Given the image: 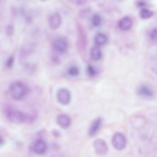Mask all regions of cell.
Wrapping results in <instances>:
<instances>
[{"instance_id":"6da1fadb","label":"cell","mask_w":157,"mask_h":157,"mask_svg":"<svg viewBox=\"0 0 157 157\" xmlns=\"http://www.w3.org/2000/svg\"><path fill=\"white\" fill-rule=\"evenodd\" d=\"M26 88L24 84L20 81L13 82L10 85V94L14 99L20 100L23 98L26 93Z\"/></svg>"},{"instance_id":"7a4b0ae2","label":"cell","mask_w":157,"mask_h":157,"mask_svg":"<svg viewBox=\"0 0 157 157\" xmlns=\"http://www.w3.org/2000/svg\"><path fill=\"white\" fill-rule=\"evenodd\" d=\"M6 113L8 119L12 123L18 124L24 122V113L17 109L8 107Z\"/></svg>"},{"instance_id":"3957f363","label":"cell","mask_w":157,"mask_h":157,"mask_svg":"<svg viewBox=\"0 0 157 157\" xmlns=\"http://www.w3.org/2000/svg\"><path fill=\"white\" fill-rule=\"evenodd\" d=\"M112 143L116 149L121 150L125 147L126 140L124 135L120 132L115 133L112 139Z\"/></svg>"},{"instance_id":"277c9868","label":"cell","mask_w":157,"mask_h":157,"mask_svg":"<svg viewBox=\"0 0 157 157\" xmlns=\"http://www.w3.org/2000/svg\"><path fill=\"white\" fill-rule=\"evenodd\" d=\"M52 47L55 52L60 53H63L67 51L68 45L66 40L59 38L55 40L52 42Z\"/></svg>"},{"instance_id":"5b68a950","label":"cell","mask_w":157,"mask_h":157,"mask_svg":"<svg viewBox=\"0 0 157 157\" xmlns=\"http://www.w3.org/2000/svg\"><path fill=\"white\" fill-rule=\"evenodd\" d=\"M93 145L96 153L100 156L105 155L108 151V147L105 141L103 140L98 138L95 140Z\"/></svg>"},{"instance_id":"8992f818","label":"cell","mask_w":157,"mask_h":157,"mask_svg":"<svg viewBox=\"0 0 157 157\" xmlns=\"http://www.w3.org/2000/svg\"><path fill=\"white\" fill-rule=\"evenodd\" d=\"M71 94L70 91L66 88L59 89L57 93V98L58 101L63 105L68 104L71 100Z\"/></svg>"},{"instance_id":"52a82bcc","label":"cell","mask_w":157,"mask_h":157,"mask_svg":"<svg viewBox=\"0 0 157 157\" xmlns=\"http://www.w3.org/2000/svg\"><path fill=\"white\" fill-rule=\"evenodd\" d=\"M136 93L140 97L145 98H150L153 97L154 92L148 86L142 84L139 86L136 89Z\"/></svg>"},{"instance_id":"ba28073f","label":"cell","mask_w":157,"mask_h":157,"mask_svg":"<svg viewBox=\"0 0 157 157\" xmlns=\"http://www.w3.org/2000/svg\"><path fill=\"white\" fill-rule=\"evenodd\" d=\"M48 149L46 142L42 139H39L35 141L33 146V150L36 154L42 155L44 154Z\"/></svg>"},{"instance_id":"9c48e42d","label":"cell","mask_w":157,"mask_h":157,"mask_svg":"<svg viewBox=\"0 0 157 157\" xmlns=\"http://www.w3.org/2000/svg\"><path fill=\"white\" fill-rule=\"evenodd\" d=\"M50 27L52 29H56L60 26L61 23V18L60 14L57 12L52 14L48 19Z\"/></svg>"},{"instance_id":"30bf717a","label":"cell","mask_w":157,"mask_h":157,"mask_svg":"<svg viewBox=\"0 0 157 157\" xmlns=\"http://www.w3.org/2000/svg\"><path fill=\"white\" fill-rule=\"evenodd\" d=\"M87 38L86 34L81 27H79L77 45L78 49L83 51L86 46Z\"/></svg>"},{"instance_id":"8fae6325","label":"cell","mask_w":157,"mask_h":157,"mask_svg":"<svg viewBox=\"0 0 157 157\" xmlns=\"http://www.w3.org/2000/svg\"><path fill=\"white\" fill-rule=\"evenodd\" d=\"M56 122L61 128L66 129L70 126L71 123V119L68 115L65 114H61L57 117Z\"/></svg>"},{"instance_id":"7c38bea8","label":"cell","mask_w":157,"mask_h":157,"mask_svg":"<svg viewBox=\"0 0 157 157\" xmlns=\"http://www.w3.org/2000/svg\"><path fill=\"white\" fill-rule=\"evenodd\" d=\"M102 122L101 119L98 118L92 123L88 132L89 135L90 136H93L96 134L101 127Z\"/></svg>"},{"instance_id":"4fadbf2b","label":"cell","mask_w":157,"mask_h":157,"mask_svg":"<svg viewBox=\"0 0 157 157\" xmlns=\"http://www.w3.org/2000/svg\"><path fill=\"white\" fill-rule=\"evenodd\" d=\"M132 21L129 17H125L121 19L119 22L118 26L120 29L123 31L129 29L132 27Z\"/></svg>"},{"instance_id":"5bb4252c","label":"cell","mask_w":157,"mask_h":157,"mask_svg":"<svg viewBox=\"0 0 157 157\" xmlns=\"http://www.w3.org/2000/svg\"><path fill=\"white\" fill-rule=\"evenodd\" d=\"M107 41V37L106 35L102 33H97L95 36L94 41L98 45H102L105 44Z\"/></svg>"},{"instance_id":"9a60e30c","label":"cell","mask_w":157,"mask_h":157,"mask_svg":"<svg viewBox=\"0 0 157 157\" xmlns=\"http://www.w3.org/2000/svg\"><path fill=\"white\" fill-rule=\"evenodd\" d=\"M33 45L30 44L25 45L22 47L20 52V57L21 58H25L33 51Z\"/></svg>"},{"instance_id":"2e32d148","label":"cell","mask_w":157,"mask_h":157,"mask_svg":"<svg viewBox=\"0 0 157 157\" xmlns=\"http://www.w3.org/2000/svg\"><path fill=\"white\" fill-rule=\"evenodd\" d=\"M90 55L92 58L94 60L100 59L101 56V53L100 48L97 47H93L91 50Z\"/></svg>"},{"instance_id":"e0dca14e","label":"cell","mask_w":157,"mask_h":157,"mask_svg":"<svg viewBox=\"0 0 157 157\" xmlns=\"http://www.w3.org/2000/svg\"><path fill=\"white\" fill-rule=\"evenodd\" d=\"M153 14V12L147 8L142 9L140 12V17L143 19H148L152 16Z\"/></svg>"},{"instance_id":"ac0fdd59","label":"cell","mask_w":157,"mask_h":157,"mask_svg":"<svg viewBox=\"0 0 157 157\" xmlns=\"http://www.w3.org/2000/svg\"><path fill=\"white\" fill-rule=\"evenodd\" d=\"M24 122L29 123H31L35 121L36 116L34 114L24 113Z\"/></svg>"},{"instance_id":"d6986e66","label":"cell","mask_w":157,"mask_h":157,"mask_svg":"<svg viewBox=\"0 0 157 157\" xmlns=\"http://www.w3.org/2000/svg\"><path fill=\"white\" fill-rule=\"evenodd\" d=\"M68 72L70 75L71 76H75L79 74V71L77 67L73 66L69 68Z\"/></svg>"},{"instance_id":"ffe728a7","label":"cell","mask_w":157,"mask_h":157,"mask_svg":"<svg viewBox=\"0 0 157 157\" xmlns=\"http://www.w3.org/2000/svg\"><path fill=\"white\" fill-rule=\"evenodd\" d=\"M101 19L100 16L98 14L94 15L92 19V22L93 25L95 26H98L100 24Z\"/></svg>"},{"instance_id":"44dd1931","label":"cell","mask_w":157,"mask_h":157,"mask_svg":"<svg viewBox=\"0 0 157 157\" xmlns=\"http://www.w3.org/2000/svg\"><path fill=\"white\" fill-rule=\"evenodd\" d=\"M14 29L12 24L8 25L6 27L5 32L6 34L8 36H11L14 34Z\"/></svg>"},{"instance_id":"7402d4cb","label":"cell","mask_w":157,"mask_h":157,"mask_svg":"<svg viewBox=\"0 0 157 157\" xmlns=\"http://www.w3.org/2000/svg\"><path fill=\"white\" fill-rule=\"evenodd\" d=\"M150 37L154 40H157V28L153 27L151 29L149 32Z\"/></svg>"},{"instance_id":"603a6c76","label":"cell","mask_w":157,"mask_h":157,"mask_svg":"<svg viewBox=\"0 0 157 157\" xmlns=\"http://www.w3.org/2000/svg\"><path fill=\"white\" fill-rule=\"evenodd\" d=\"M14 63V58L13 56H10L6 60L5 63L6 67L8 69H11L13 66Z\"/></svg>"},{"instance_id":"cb8c5ba5","label":"cell","mask_w":157,"mask_h":157,"mask_svg":"<svg viewBox=\"0 0 157 157\" xmlns=\"http://www.w3.org/2000/svg\"><path fill=\"white\" fill-rule=\"evenodd\" d=\"M87 71L88 75L91 77L94 76L97 74V71L94 67L90 65L87 67Z\"/></svg>"},{"instance_id":"d4e9b609","label":"cell","mask_w":157,"mask_h":157,"mask_svg":"<svg viewBox=\"0 0 157 157\" xmlns=\"http://www.w3.org/2000/svg\"><path fill=\"white\" fill-rule=\"evenodd\" d=\"M51 60L54 64L58 65L61 63V60L59 57L56 55L54 54L51 57Z\"/></svg>"},{"instance_id":"484cf974","label":"cell","mask_w":157,"mask_h":157,"mask_svg":"<svg viewBox=\"0 0 157 157\" xmlns=\"http://www.w3.org/2000/svg\"><path fill=\"white\" fill-rule=\"evenodd\" d=\"M33 18L31 15H28L25 17V21L28 24H31L33 21Z\"/></svg>"},{"instance_id":"4316f807","label":"cell","mask_w":157,"mask_h":157,"mask_svg":"<svg viewBox=\"0 0 157 157\" xmlns=\"http://www.w3.org/2000/svg\"><path fill=\"white\" fill-rule=\"evenodd\" d=\"M146 4L145 2L142 1H139L137 2V5L139 7H143Z\"/></svg>"},{"instance_id":"83f0119b","label":"cell","mask_w":157,"mask_h":157,"mask_svg":"<svg viewBox=\"0 0 157 157\" xmlns=\"http://www.w3.org/2000/svg\"><path fill=\"white\" fill-rule=\"evenodd\" d=\"M52 133L53 135L56 137H59L60 135L59 132L56 130H54L52 132Z\"/></svg>"},{"instance_id":"f1b7e54d","label":"cell","mask_w":157,"mask_h":157,"mask_svg":"<svg viewBox=\"0 0 157 157\" xmlns=\"http://www.w3.org/2000/svg\"><path fill=\"white\" fill-rule=\"evenodd\" d=\"M13 15H16L17 13V10L16 8L14 7H12L11 9Z\"/></svg>"},{"instance_id":"f546056e","label":"cell","mask_w":157,"mask_h":157,"mask_svg":"<svg viewBox=\"0 0 157 157\" xmlns=\"http://www.w3.org/2000/svg\"><path fill=\"white\" fill-rule=\"evenodd\" d=\"M4 143V140L1 136H0V145H3Z\"/></svg>"}]
</instances>
